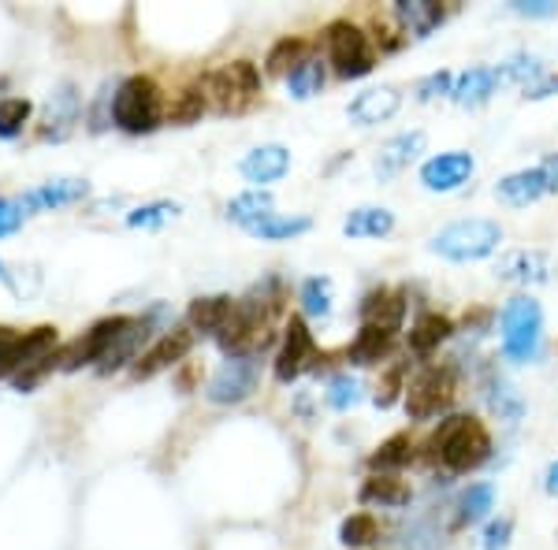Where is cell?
<instances>
[{
    "label": "cell",
    "mask_w": 558,
    "mask_h": 550,
    "mask_svg": "<svg viewBox=\"0 0 558 550\" xmlns=\"http://www.w3.org/2000/svg\"><path fill=\"white\" fill-rule=\"evenodd\" d=\"M428 462L444 465L447 473L465 476L476 473L481 465L492 462V431L484 428V420H476L473 413H451V417L439 420V428L432 431L425 443Z\"/></svg>",
    "instance_id": "1"
},
{
    "label": "cell",
    "mask_w": 558,
    "mask_h": 550,
    "mask_svg": "<svg viewBox=\"0 0 558 550\" xmlns=\"http://www.w3.org/2000/svg\"><path fill=\"white\" fill-rule=\"evenodd\" d=\"M499 346L510 365H529L544 350V309L533 294H514L499 313Z\"/></svg>",
    "instance_id": "2"
},
{
    "label": "cell",
    "mask_w": 558,
    "mask_h": 550,
    "mask_svg": "<svg viewBox=\"0 0 558 550\" xmlns=\"http://www.w3.org/2000/svg\"><path fill=\"white\" fill-rule=\"evenodd\" d=\"M165 89L149 75H131L112 94V123L123 134H153L165 123Z\"/></svg>",
    "instance_id": "3"
},
{
    "label": "cell",
    "mask_w": 558,
    "mask_h": 550,
    "mask_svg": "<svg viewBox=\"0 0 558 550\" xmlns=\"http://www.w3.org/2000/svg\"><path fill=\"white\" fill-rule=\"evenodd\" d=\"M502 242V228L499 220H488V216H470V220H454L447 223L444 231L432 234L428 249L436 257L451 260V265H473V260H484L499 249Z\"/></svg>",
    "instance_id": "4"
},
{
    "label": "cell",
    "mask_w": 558,
    "mask_h": 550,
    "mask_svg": "<svg viewBox=\"0 0 558 550\" xmlns=\"http://www.w3.org/2000/svg\"><path fill=\"white\" fill-rule=\"evenodd\" d=\"M202 89L220 115H239L246 108H254L260 97V71L254 60H235V64L213 71Z\"/></svg>",
    "instance_id": "5"
},
{
    "label": "cell",
    "mask_w": 558,
    "mask_h": 550,
    "mask_svg": "<svg viewBox=\"0 0 558 550\" xmlns=\"http://www.w3.org/2000/svg\"><path fill=\"white\" fill-rule=\"evenodd\" d=\"M324 45H328V64L339 78H365L376 68V49L368 45V34L350 20H331L324 26Z\"/></svg>",
    "instance_id": "6"
},
{
    "label": "cell",
    "mask_w": 558,
    "mask_h": 550,
    "mask_svg": "<svg viewBox=\"0 0 558 550\" xmlns=\"http://www.w3.org/2000/svg\"><path fill=\"white\" fill-rule=\"evenodd\" d=\"M454 399H458V372L451 365H432L413 383H407L402 405H407L410 420H432L451 410Z\"/></svg>",
    "instance_id": "7"
},
{
    "label": "cell",
    "mask_w": 558,
    "mask_h": 550,
    "mask_svg": "<svg viewBox=\"0 0 558 550\" xmlns=\"http://www.w3.org/2000/svg\"><path fill=\"white\" fill-rule=\"evenodd\" d=\"M317 360L320 354H317V339H313L310 323H305V317H291L283 328V342H279V350H276L272 376L279 383H294L302 372H310Z\"/></svg>",
    "instance_id": "8"
},
{
    "label": "cell",
    "mask_w": 558,
    "mask_h": 550,
    "mask_svg": "<svg viewBox=\"0 0 558 550\" xmlns=\"http://www.w3.org/2000/svg\"><path fill=\"white\" fill-rule=\"evenodd\" d=\"M260 365L257 357H228L205 383V399L213 405H239L257 391Z\"/></svg>",
    "instance_id": "9"
},
{
    "label": "cell",
    "mask_w": 558,
    "mask_h": 550,
    "mask_svg": "<svg viewBox=\"0 0 558 550\" xmlns=\"http://www.w3.org/2000/svg\"><path fill=\"white\" fill-rule=\"evenodd\" d=\"M165 320H168V305H157V309L142 313V317H131V320H128V328H123L120 335H116L112 350L105 354V360L97 365V372H101V376H112V372H120L123 365H134V360L142 357V346H146L149 335H153V331H157Z\"/></svg>",
    "instance_id": "10"
},
{
    "label": "cell",
    "mask_w": 558,
    "mask_h": 550,
    "mask_svg": "<svg viewBox=\"0 0 558 550\" xmlns=\"http://www.w3.org/2000/svg\"><path fill=\"white\" fill-rule=\"evenodd\" d=\"M128 320L131 317H105L89 331H83L75 342H68V346L60 350V372H78V368H86V365H101L105 354L112 350L116 335L128 328Z\"/></svg>",
    "instance_id": "11"
},
{
    "label": "cell",
    "mask_w": 558,
    "mask_h": 550,
    "mask_svg": "<svg viewBox=\"0 0 558 550\" xmlns=\"http://www.w3.org/2000/svg\"><path fill=\"white\" fill-rule=\"evenodd\" d=\"M78 120H83V94L75 89V83H60L45 101L41 123H38V138L41 142H68L75 134Z\"/></svg>",
    "instance_id": "12"
},
{
    "label": "cell",
    "mask_w": 558,
    "mask_h": 550,
    "mask_svg": "<svg viewBox=\"0 0 558 550\" xmlns=\"http://www.w3.org/2000/svg\"><path fill=\"white\" fill-rule=\"evenodd\" d=\"M57 328H49V323H41L34 331H20V339L0 354V380H15V376L34 368L38 360L52 357L57 354Z\"/></svg>",
    "instance_id": "13"
},
{
    "label": "cell",
    "mask_w": 558,
    "mask_h": 550,
    "mask_svg": "<svg viewBox=\"0 0 558 550\" xmlns=\"http://www.w3.org/2000/svg\"><path fill=\"white\" fill-rule=\"evenodd\" d=\"M473 171H476L473 152H465V149L436 152V157H428L425 164H421V186H425L428 194H454L470 183Z\"/></svg>",
    "instance_id": "14"
},
{
    "label": "cell",
    "mask_w": 558,
    "mask_h": 550,
    "mask_svg": "<svg viewBox=\"0 0 558 550\" xmlns=\"http://www.w3.org/2000/svg\"><path fill=\"white\" fill-rule=\"evenodd\" d=\"M194 350V331L191 328H168L153 346L142 354L138 360L131 365V376L134 380H153V376L168 372L175 368L179 360H186V354Z\"/></svg>",
    "instance_id": "15"
},
{
    "label": "cell",
    "mask_w": 558,
    "mask_h": 550,
    "mask_svg": "<svg viewBox=\"0 0 558 550\" xmlns=\"http://www.w3.org/2000/svg\"><path fill=\"white\" fill-rule=\"evenodd\" d=\"M89 197L86 179H49L41 186H31L26 194H20V209L23 216H38V212H60L71 205H83Z\"/></svg>",
    "instance_id": "16"
},
{
    "label": "cell",
    "mask_w": 558,
    "mask_h": 550,
    "mask_svg": "<svg viewBox=\"0 0 558 550\" xmlns=\"http://www.w3.org/2000/svg\"><path fill=\"white\" fill-rule=\"evenodd\" d=\"M495 276L514 286H544L555 279V260L544 249H507L495 260Z\"/></svg>",
    "instance_id": "17"
},
{
    "label": "cell",
    "mask_w": 558,
    "mask_h": 550,
    "mask_svg": "<svg viewBox=\"0 0 558 550\" xmlns=\"http://www.w3.org/2000/svg\"><path fill=\"white\" fill-rule=\"evenodd\" d=\"M287 171H291V149L279 146V142L250 149L246 157L239 160V175L250 183V191H268V186L287 175Z\"/></svg>",
    "instance_id": "18"
},
{
    "label": "cell",
    "mask_w": 558,
    "mask_h": 550,
    "mask_svg": "<svg viewBox=\"0 0 558 550\" xmlns=\"http://www.w3.org/2000/svg\"><path fill=\"white\" fill-rule=\"evenodd\" d=\"M428 146V138H425V131H402V134H395V138H387L380 152L373 157V175L380 179V183H391V179H399L402 171H407L413 160L425 152Z\"/></svg>",
    "instance_id": "19"
},
{
    "label": "cell",
    "mask_w": 558,
    "mask_h": 550,
    "mask_svg": "<svg viewBox=\"0 0 558 550\" xmlns=\"http://www.w3.org/2000/svg\"><path fill=\"white\" fill-rule=\"evenodd\" d=\"M357 317H362V323H373V328L395 335V331H402V320H407V291L402 286H395V291L391 286H376V291L362 297Z\"/></svg>",
    "instance_id": "20"
},
{
    "label": "cell",
    "mask_w": 558,
    "mask_h": 550,
    "mask_svg": "<svg viewBox=\"0 0 558 550\" xmlns=\"http://www.w3.org/2000/svg\"><path fill=\"white\" fill-rule=\"evenodd\" d=\"M402 108V89L399 86H368L350 101L347 115L357 127H380V123L395 120V112Z\"/></svg>",
    "instance_id": "21"
},
{
    "label": "cell",
    "mask_w": 558,
    "mask_h": 550,
    "mask_svg": "<svg viewBox=\"0 0 558 550\" xmlns=\"http://www.w3.org/2000/svg\"><path fill=\"white\" fill-rule=\"evenodd\" d=\"M391 12H395V23L402 26V34L417 41L432 38V34L447 23V8L439 4V0H395Z\"/></svg>",
    "instance_id": "22"
},
{
    "label": "cell",
    "mask_w": 558,
    "mask_h": 550,
    "mask_svg": "<svg viewBox=\"0 0 558 550\" xmlns=\"http://www.w3.org/2000/svg\"><path fill=\"white\" fill-rule=\"evenodd\" d=\"M547 191V175L544 168H521V171H510L507 179H499L495 183V197H499L502 205H510V209H529L533 201H539Z\"/></svg>",
    "instance_id": "23"
},
{
    "label": "cell",
    "mask_w": 558,
    "mask_h": 550,
    "mask_svg": "<svg viewBox=\"0 0 558 550\" xmlns=\"http://www.w3.org/2000/svg\"><path fill=\"white\" fill-rule=\"evenodd\" d=\"M235 313V297L231 294H209V297H194L191 309H186V328L194 335H220V328L228 323V317Z\"/></svg>",
    "instance_id": "24"
},
{
    "label": "cell",
    "mask_w": 558,
    "mask_h": 550,
    "mask_svg": "<svg viewBox=\"0 0 558 550\" xmlns=\"http://www.w3.org/2000/svg\"><path fill=\"white\" fill-rule=\"evenodd\" d=\"M495 94H499L495 68H470V71H462V75H454L451 101L458 108H481V105H488Z\"/></svg>",
    "instance_id": "25"
},
{
    "label": "cell",
    "mask_w": 558,
    "mask_h": 550,
    "mask_svg": "<svg viewBox=\"0 0 558 550\" xmlns=\"http://www.w3.org/2000/svg\"><path fill=\"white\" fill-rule=\"evenodd\" d=\"M357 499L365 502V506H387V510H399V506H410L413 499V487L402 480V476L395 473H373L368 480L362 484V491H357Z\"/></svg>",
    "instance_id": "26"
},
{
    "label": "cell",
    "mask_w": 558,
    "mask_h": 550,
    "mask_svg": "<svg viewBox=\"0 0 558 550\" xmlns=\"http://www.w3.org/2000/svg\"><path fill=\"white\" fill-rule=\"evenodd\" d=\"M454 335V320L444 317V313H421L410 328V350L417 357H432L447 339Z\"/></svg>",
    "instance_id": "27"
},
{
    "label": "cell",
    "mask_w": 558,
    "mask_h": 550,
    "mask_svg": "<svg viewBox=\"0 0 558 550\" xmlns=\"http://www.w3.org/2000/svg\"><path fill=\"white\" fill-rule=\"evenodd\" d=\"M391 346H395V335L373 328V323H362L354 342L347 346V360L357 368H373V365H380V360L391 357Z\"/></svg>",
    "instance_id": "28"
},
{
    "label": "cell",
    "mask_w": 558,
    "mask_h": 550,
    "mask_svg": "<svg viewBox=\"0 0 558 550\" xmlns=\"http://www.w3.org/2000/svg\"><path fill=\"white\" fill-rule=\"evenodd\" d=\"M268 216H276V197L268 191H242L228 201V220L239 223L242 231H254Z\"/></svg>",
    "instance_id": "29"
},
{
    "label": "cell",
    "mask_w": 558,
    "mask_h": 550,
    "mask_svg": "<svg viewBox=\"0 0 558 550\" xmlns=\"http://www.w3.org/2000/svg\"><path fill=\"white\" fill-rule=\"evenodd\" d=\"M395 231V212L384 205H362V209H350L343 220L347 239H387Z\"/></svg>",
    "instance_id": "30"
},
{
    "label": "cell",
    "mask_w": 558,
    "mask_h": 550,
    "mask_svg": "<svg viewBox=\"0 0 558 550\" xmlns=\"http://www.w3.org/2000/svg\"><path fill=\"white\" fill-rule=\"evenodd\" d=\"M495 510V484H470L454 502V528H473Z\"/></svg>",
    "instance_id": "31"
},
{
    "label": "cell",
    "mask_w": 558,
    "mask_h": 550,
    "mask_svg": "<svg viewBox=\"0 0 558 550\" xmlns=\"http://www.w3.org/2000/svg\"><path fill=\"white\" fill-rule=\"evenodd\" d=\"M495 78H499V86H521L529 94V89L547 78V68L533 52H514V57H507L495 68Z\"/></svg>",
    "instance_id": "32"
},
{
    "label": "cell",
    "mask_w": 558,
    "mask_h": 550,
    "mask_svg": "<svg viewBox=\"0 0 558 550\" xmlns=\"http://www.w3.org/2000/svg\"><path fill=\"white\" fill-rule=\"evenodd\" d=\"M413 457H417V450H413L410 431H395L391 439H384V443L376 447V454L368 457V468H373V473H395V476H399L402 468L413 462Z\"/></svg>",
    "instance_id": "33"
},
{
    "label": "cell",
    "mask_w": 558,
    "mask_h": 550,
    "mask_svg": "<svg viewBox=\"0 0 558 550\" xmlns=\"http://www.w3.org/2000/svg\"><path fill=\"white\" fill-rule=\"evenodd\" d=\"M313 57V41L305 38H279L272 49H268L265 57V75H291L294 68L302 64V60Z\"/></svg>",
    "instance_id": "34"
},
{
    "label": "cell",
    "mask_w": 558,
    "mask_h": 550,
    "mask_svg": "<svg viewBox=\"0 0 558 550\" xmlns=\"http://www.w3.org/2000/svg\"><path fill=\"white\" fill-rule=\"evenodd\" d=\"M324 78H328V71H324V60L313 52L310 60H302L299 68L287 75V94L294 97V101H313V97H320L324 89Z\"/></svg>",
    "instance_id": "35"
},
{
    "label": "cell",
    "mask_w": 558,
    "mask_h": 550,
    "mask_svg": "<svg viewBox=\"0 0 558 550\" xmlns=\"http://www.w3.org/2000/svg\"><path fill=\"white\" fill-rule=\"evenodd\" d=\"M331 279L328 276H310L299 286V305H302V317L310 320H328L331 317Z\"/></svg>",
    "instance_id": "36"
},
{
    "label": "cell",
    "mask_w": 558,
    "mask_h": 550,
    "mask_svg": "<svg viewBox=\"0 0 558 550\" xmlns=\"http://www.w3.org/2000/svg\"><path fill=\"white\" fill-rule=\"evenodd\" d=\"M362 399H365V383L350 372H336L328 380V387H324V402L336 413H350L354 405H362Z\"/></svg>",
    "instance_id": "37"
},
{
    "label": "cell",
    "mask_w": 558,
    "mask_h": 550,
    "mask_svg": "<svg viewBox=\"0 0 558 550\" xmlns=\"http://www.w3.org/2000/svg\"><path fill=\"white\" fill-rule=\"evenodd\" d=\"M339 543L350 550H365L380 543V521L373 513H350L343 525H339Z\"/></svg>",
    "instance_id": "38"
},
{
    "label": "cell",
    "mask_w": 558,
    "mask_h": 550,
    "mask_svg": "<svg viewBox=\"0 0 558 550\" xmlns=\"http://www.w3.org/2000/svg\"><path fill=\"white\" fill-rule=\"evenodd\" d=\"M305 231H313V220L310 216H268L265 223H257L254 231V239H260V242H291V239H299V234H305Z\"/></svg>",
    "instance_id": "39"
},
{
    "label": "cell",
    "mask_w": 558,
    "mask_h": 550,
    "mask_svg": "<svg viewBox=\"0 0 558 550\" xmlns=\"http://www.w3.org/2000/svg\"><path fill=\"white\" fill-rule=\"evenodd\" d=\"M179 212L183 209H179L175 201H146L128 212V228L131 231H160L165 223H172Z\"/></svg>",
    "instance_id": "40"
},
{
    "label": "cell",
    "mask_w": 558,
    "mask_h": 550,
    "mask_svg": "<svg viewBox=\"0 0 558 550\" xmlns=\"http://www.w3.org/2000/svg\"><path fill=\"white\" fill-rule=\"evenodd\" d=\"M31 115H34V101H26V97H4L0 101V138L4 142L20 138L26 123H31Z\"/></svg>",
    "instance_id": "41"
},
{
    "label": "cell",
    "mask_w": 558,
    "mask_h": 550,
    "mask_svg": "<svg viewBox=\"0 0 558 550\" xmlns=\"http://www.w3.org/2000/svg\"><path fill=\"white\" fill-rule=\"evenodd\" d=\"M205 108H209V97H205V89H183V94H179V101L168 108L165 120L175 123V127H191V123H197L205 115Z\"/></svg>",
    "instance_id": "42"
},
{
    "label": "cell",
    "mask_w": 558,
    "mask_h": 550,
    "mask_svg": "<svg viewBox=\"0 0 558 550\" xmlns=\"http://www.w3.org/2000/svg\"><path fill=\"white\" fill-rule=\"evenodd\" d=\"M488 405H492L495 417L507 420V424L521 420V413H525V402H521V394L510 383H502V380H495L488 387Z\"/></svg>",
    "instance_id": "43"
},
{
    "label": "cell",
    "mask_w": 558,
    "mask_h": 550,
    "mask_svg": "<svg viewBox=\"0 0 558 550\" xmlns=\"http://www.w3.org/2000/svg\"><path fill=\"white\" fill-rule=\"evenodd\" d=\"M399 399H407V365H391L384 372V380L380 387H376V394H373V402H376V410H391Z\"/></svg>",
    "instance_id": "44"
},
{
    "label": "cell",
    "mask_w": 558,
    "mask_h": 550,
    "mask_svg": "<svg viewBox=\"0 0 558 550\" xmlns=\"http://www.w3.org/2000/svg\"><path fill=\"white\" fill-rule=\"evenodd\" d=\"M451 89H454V71L444 68V71H432V75L421 78L413 94H417L421 105H428V101H436V97H451Z\"/></svg>",
    "instance_id": "45"
},
{
    "label": "cell",
    "mask_w": 558,
    "mask_h": 550,
    "mask_svg": "<svg viewBox=\"0 0 558 550\" xmlns=\"http://www.w3.org/2000/svg\"><path fill=\"white\" fill-rule=\"evenodd\" d=\"M510 539H514V521H510V517H499V521H492V525L484 528L481 550H507V547H510Z\"/></svg>",
    "instance_id": "46"
},
{
    "label": "cell",
    "mask_w": 558,
    "mask_h": 550,
    "mask_svg": "<svg viewBox=\"0 0 558 550\" xmlns=\"http://www.w3.org/2000/svg\"><path fill=\"white\" fill-rule=\"evenodd\" d=\"M510 12L521 20H555L558 0H510Z\"/></svg>",
    "instance_id": "47"
},
{
    "label": "cell",
    "mask_w": 558,
    "mask_h": 550,
    "mask_svg": "<svg viewBox=\"0 0 558 550\" xmlns=\"http://www.w3.org/2000/svg\"><path fill=\"white\" fill-rule=\"evenodd\" d=\"M23 209L20 197H0V239H12V234L23 231Z\"/></svg>",
    "instance_id": "48"
},
{
    "label": "cell",
    "mask_w": 558,
    "mask_h": 550,
    "mask_svg": "<svg viewBox=\"0 0 558 550\" xmlns=\"http://www.w3.org/2000/svg\"><path fill=\"white\" fill-rule=\"evenodd\" d=\"M558 94V75H551V78H544V83H539V86H533V89H529V101H544V97H555Z\"/></svg>",
    "instance_id": "49"
},
{
    "label": "cell",
    "mask_w": 558,
    "mask_h": 550,
    "mask_svg": "<svg viewBox=\"0 0 558 550\" xmlns=\"http://www.w3.org/2000/svg\"><path fill=\"white\" fill-rule=\"evenodd\" d=\"M539 168H544V175H547V191L558 194V152H551Z\"/></svg>",
    "instance_id": "50"
},
{
    "label": "cell",
    "mask_w": 558,
    "mask_h": 550,
    "mask_svg": "<svg viewBox=\"0 0 558 550\" xmlns=\"http://www.w3.org/2000/svg\"><path fill=\"white\" fill-rule=\"evenodd\" d=\"M15 339H20V331H15V328H8V323H0V354H4V350L12 346Z\"/></svg>",
    "instance_id": "51"
},
{
    "label": "cell",
    "mask_w": 558,
    "mask_h": 550,
    "mask_svg": "<svg viewBox=\"0 0 558 550\" xmlns=\"http://www.w3.org/2000/svg\"><path fill=\"white\" fill-rule=\"evenodd\" d=\"M547 494H558V462L551 465V468H547Z\"/></svg>",
    "instance_id": "52"
},
{
    "label": "cell",
    "mask_w": 558,
    "mask_h": 550,
    "mask_svg": "<svg viewBox=\"0 0 558 550\" xmlns=\"http://www.w3.org/2000/svg\"><path fill=\"white\" fill-rule=\"evenodd\" d=\"M4 272H8V265H4V260H0V279H4Z\"/></svg>",
    "instance_id": "53"
}]
</instances>
